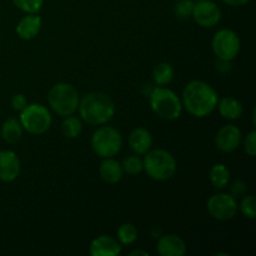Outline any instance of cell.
<instances>
[{"mask_svg": "<svg viewBox=\"0 0 256 256\" xmlns=\"http://www.w3.org/2000/svg\"><path fill=\"white\" fill-rule=\"evenodd\" d=\"M219 94L202 80H192L185 85L182 94V108L195 118H206L216 109Z\"/></svg>", "mask_w": 256, "mask_h": 256, "instance_id": "cell-1", "label": "cell"}, {"mask_svg": "<svg viewBox=\"0 0 256 256\" xmlns=\"http://www.w3.org/2000/svg\"><path fill=\"white\" fill-rule=\"evenodd\" d=\"M78 112L82 122L92 126H100L112 119L115 104L105 92H92L80 98Z\"/></svg>", "mask_w": 256, "mask_h": 256, "instance_id": "cell-2", "label": "cell"}, {"mask_svg": "<svg viewBox=\"0 0 256 256\" xmlns=\"http://www.w3.org/2000/svg\"><path fill=\"white\" fill-rule=\"evenodd\" d=\"M142 170L155 182H166L176 172V160L174 155L165 149H150L144 154Z\"/></svg>", "mask_w": 256, "mask_h": 256, "instance_id": "cell-3", "label": "cell"}, {"mask_svg": "<svg viewBox=\"0 0 256 256\" xmlns=\"http://www.w3.org/2000/svg\"><path fill=\"white\" fill-rule=\"evenodd\" d=\"M80 95L74 85L69 82H56L48 92V104L59 116H69L78 112Z\"/></svg>", "mask_w": 256, "mask_h": 256, "instance_id": "cell-4", "label": "cell"}, {"mask_svg": "<svg viewBox=\"0 0 256 256\" xmlns=\"http://www.w3.org/2000/svg\"><path fill=\"white\" fill-rule=\"evenodd\" d=\"M149 104L152 112L165 120L179 119L182 112V99L165 86H154L149 92Z\"/></svg>", "mask_w": 256, "mask_h": 256, "instance_id": "cell-5", "label": "cell"}, {"mask_svg": "<svg viewBox=\"0 0 256 256\" xmlns=\"http://www.w3.org/2000/svg\"><path fill=\"white\" fill-rule=\"evenodd\" d=\"M92 152L102 159L114 158L122 148V132L114 126L100 125L92 136Z\"/></svg>", "mask_w": 256, "mask_h": 256, "instance_id": "cell-6", "label": "cell"}, {"mask_svg": "<svg viewBox=\"0 0 256 256\" xmlns=\"http://www.w3.org/2000/svg\"><path fill=\"white\" fill-rule=\"evenodd\" d=\"M19 122L22 129L32 135H42L50 129L52 116L50 110L42 104H28L20 112Z\"/></svg>", "mask_w": 256, "mask_h": 256, "instance_id": "cell-7", "label": "cell"}, {"mask_svg": "<svg viewBox=\"0 0 256 256\" xmlns=\"http://www.w3.org/2000/svg\"><path fill=\"white\" fill-rule=\"evenodd\" d=\"M212 52L218 59L232 62L239 55L242 42L236 32L232 29H220L212 39Z\"/></svg>", "mask_w": 256, "mask_h": 256, "instance_id": "cell-8", "label": "cell"}, {"mask_svg": "<svg viewBox=\"0 0 256 256\" xmlns=\"http://www.w3.org/2000/svg\"><path fill=\"white\" fill-rule=\"evenodd\" d=\"M206 209L210 216L218 222H228L236 216L238 202L232 194L218 192L212 195L206 202Z\"/></svg>", "mask_w": 256, "mask_h": 256, "instance_id": "cell-9", "label": "cell"}, {"mask_svg": "<svg viewBox=\"0 0 256 256\" xmlns=\"http://www.w3.org/2000/svg\"><path fill=\"white\" fill-rule=\"evenodd\" d=\"M192 18L199 26L212 28L219 24L222 19V10L216 2L212 0H199L194 2Z\"/></svg>", "mask_w": 256, "mask_h": 256, "instance_id": "cell-10", "label": "cell"}, {"mask_svg": "<svg viewBox=\"0 0 256 256\" xmlns=\"http://www.w3.org/2000/svg\"><path fill=\"white\" fill-rule=\"evenodd\" d=\"M242 142V132L236 125L228 124L220 128L215 134L214 142L218 150L222 152H232L240 146Z\"/></svg>", "mask_w": 256, "mask_h": 256, "instance_id": "cell-11", "label": "cell"}, {"mask_svg": "<svg viewBox=\"0 0 256 256\" xmlns=\"http://www.w3.org/2000/svg\"><path fill=\"white\" fill-rule=\"evenodd\" d=\"M22 162L12 150H0V182H12L19 178Z\"/></svg>", "mask_w": 256, "mask_h": 256, "instance_id": "cell-12", "label": "cell"}, {"mask_svg": "<svg viewBox=\"0 0 256 256\" xmlns=\"http://www.w3.org/2000/svg\"><path fill=\"white\" fill-rule=\"evenodd\" d=\"M122 245L116 238L109 235L96 236L89 245V252L92 256H118L122 252Z\"/></svg>", "mask_w": 256, "mask_h": 256, "instance_id": "cell-13", "label": "cell"}, {"mask_svg": "<svg viewBox=\"0 0 256 256\" xmlns=\"http://www.w3.org/2000/svg\"><path fill=\"white\" fill-rule=\"evenodd\" d=\"M160 256H182L186 252V244L176 234L160 235L156 245Z\"/></svg>", "mask_w": 256, "mask_h": 256, "instance_id": "cell-14", "label": "cell"}, {"mask_svg": "<svg viewBox=\"0 0 256 256\" xmlns=\"http://www.w3.org/2000/svg\"><path fill=\"white\" fill-rule=\"evenodd\" d=\"M42 20L36 12L34 14H26L20 19L15 28V32L22 40H32L39 35L42 30Z\"/></svg>", "mask_w": 256, "mask_h": 256, "instance_id": "cell-15", "label": "cell"}, {"mask_svg": "<svg viewBox=\"0 0 256 256\" xmlns=\"http://www.w3.org/2000/svg\"><path fill=\"white\" fill-rule=\"evenodd\" d=\"M129 146L136 155H144L152 148V135L145 128H135L129 134Z\"/></svg>", "mask_w": 256, "mask_h": 256, "instance_id": "cell-16", "label": "cell"}, {"mask_svg": "<svg viewBox=\"0 0 256 256\" xmlns=\"http://www.w3.org/2000/svg\"><path fill=\"white\" fill-rule=\"evenodd\" d=\"M99 175L102 182L106 184H118L124 175L122 162H119L114 158L102 159L99 166Z\"/></svg>", "mask_w": 256, "mask_h": 256, "instance_id": "cell-17", "label": "cell"}, {"mask_svg": "<svg viewBox=\"0 0 256 256\" xmlns=\"http://www.w3.org/2000/svg\"><path fill=\"white\" fill-rule=\"evenodd\" d=\"M216 108L219 114L228 120H238L244 114V106L242 102L234 96H224L222 99L219 98Z\"/></svg>", "mask_w": 256, "mask_h": 256, "instance_id": "cell-18", "label": "cell"}, {"mask_svg": "<svg viewBox=\"0 0 256 256\" xmlns=\"http://www.w3.org/2000/svg\"><path fill=\"white\" fill-rule=\"evenodd\" d=\"M230 170L222 162H216L209 170V180L216 190H224L230 182Z\"/></svg>", "mask_w": 256, "mask_h": 256, "instance_id": "cell-19", "label": "cell"}, {"mask_svg": "<svg viewBox=\"0 0 256 256\" xmlns=\"http://www.w3.org/2000/svg\"><path fill=\"white\" fill-rule=\"evenodd\" d=\"M22 132H24V129H22L19 119L9 118L2 122V138L8 144H15V142H19L22 136Z\"/></svg>", "mask_w": 256, "mask_h": 256, "instance_id": "cell-20", "label": "cell"}, {"mask_svg": "<svg viewBox=\"0 0 256 256\" xmlns=\"http://www.w3.org/2000/svg\"><path fill=\"white\" fill-rule=\"evenodd\" d=\"M175 70L170 62H159L152 70V80L158 86H165L174 79Z\"/></svg>", "mask_w": 256, "mask_h": 256, "instance_id": "cell-21", "label": "cell"}, {"mask_svg": "<svg viewBox=\"0 0 256 256\" xmlns=\"http://www.w3.org/2000/svg\"><path fill=\"white\" fill-rule=\"evenodd\" d=\"M82 132V119L74 116V115H69L65 116L62 122V132L65 138L68 139H76Z\"/></svg>", "mask_w": 256, "mask_h": 256, "instance_id": "cell-22", "label": "cell"}, {"mask_svg": "<svg viewBox=\"0 0 256 256\" xmlns=\"http://www.w3.org/2000/svg\"><path fill=\"white\" fill-rule=\"evenodd\" d=\"M116 240L122 245H132L138 240V229L132 222H124L116 230Z\"/></svg>", "mask_w": 256, "mask_h": 256, "instance_id": "cell-23", "label": "cell"}, {"mask_svg": "<svg viewBox=\"0 0 256 256\" xmlns=\"http://www.w3.org/2000/svg\"><path fill=\"white\" fill-rule=\"evenodd\" d=\"M238 209L240 210L245 218L254 220L256 218V199L252 194L242 195L240 204H238Z\"/></svg>", "mask_w": 256, "mask_h": 256, "instance_id": "cell-24", "label": "cell"}, {"mask_svg": "<svg viewBox=\"0 0 256 256\" xmlns=\"http://www.w3.org/2000/svg\"><path fill=\"white\" fill-rule=\"evenodd\" d=\"M122 172L128 175H138L142 172V159H140L139 155H129L125 158L122 162Z\"/></svg>", "mask_w": 256, "mask_h": 256, "instance_id": "cell-25", "label": "cell"}, {"mask_svg": "<svg viewBox=\"0 0 256 256\" xmlns=\"http://www.w3.org/2000/svg\"><path fill=\"white\" fill-rule=\"evenodd\" d=\"M45 0H12L15 6L25 14H34L38 12L44 5Z\"/></svg>", "mask_w": 256, "mask_h": 256, "instance_id": "cell-26", "label": "cell"}, {"mask_svg": "<svg viewBox=\"0 0 256 256\" xmlns=\"http://www.w3.org/2000/svg\"><path fill=\"white\" fill-rule=\"evenodd\" d=\"M194 2L192 0H179L174 6V12L179 19L185 20L192 18Z\"/></svg>", "mask_w": 256, "mask_h": 256, "instance_id": "cell-27", "label": "cell"}, {"mask_svg": "<svg viewBox=\"0 0 256 256\" xmlns=\"http://www.w3.org/2000/svg\"><path fill=\"white\" fill-rule=\"evenodd\" d=\"M244 150L249 156L254 158L256 155V132L255 130H252V132L246 135V138H245Z\"/></svg>", "mask_w": 256, "mask_h": 256, "instance_id": "cell-28", "label": "cell"}, {"mask_svg": "<svg viewBox=\"0 0 256 256\" xmlns=\"http://www.w3.org/2000/svg\"><path fill=\"white\" fill-rule=\"evenodd\" d=\"M246 192H248L246 182H244L242 180H240V179L235 180L232 185V189H230V194H232L235 199H238V198L245 195L246 194Z\"/></svg>", "mask_w": 256, "mask_h": 256, "instance_id": "cell-29", "label": "cell"}, {"mask_svg": "<svg viewBox=\"0 0 256 256\" xmlns=\"http://www.w3.org/2000/svg\"><path fill=\"white\" fill-rule=\"evenodd\" d=\"M26 105H28V100H26V98H25L24 94H20V92H18V94L12 95V109L20 112L25 106H26Z\"/></svg>", "mask_w": 256, "mask_h": 256, "instance_id": "cell-30", "label": "cell"}, {"mask_svg": "<svg viewBox=\"0 0 256 256\" xmlns=\"http://www.w3.org/2000/svg\"><path fill=\"white\" fill-rule=\"evenodd\" d=\"M215 69L219 72H222V74H226V72H229L232 70V62L218 59V62H215Z\"/></svg>", "mask_w": 256, "mask_h": 256, "instance_id": "cell-31", "label": "cell"}, {"mask_svg": "<svg viewBox=\"0 0 256 256\" xmlns=\"http://www.w3.org/2000/svg\"><path fill=\"white\" fill-rule=\"evenodd\" d=\"M222 2L230 5V6H242V5H246L252 0H222Z\"/></svg>", "mask_w": 256, "mask_h": 256, "instance_id": "cell-32", "label": "cell"}, {"mask_svg": "<svg viewBox=\"0 0 256 256\" xmlns=\"http://www.w3.org/2000/svg\"><path fill=\"white\" fill-rule=\"evenodd\" d=\"M129 255H130V256H135V255L148 256V255H149V252H145V250H139V249H136V250H132V252H130Z\"/></svg>", "mask_w": 256, "mask_h": 256, "instance_id": "cell-33", "label": "cell"}]
</instances>
